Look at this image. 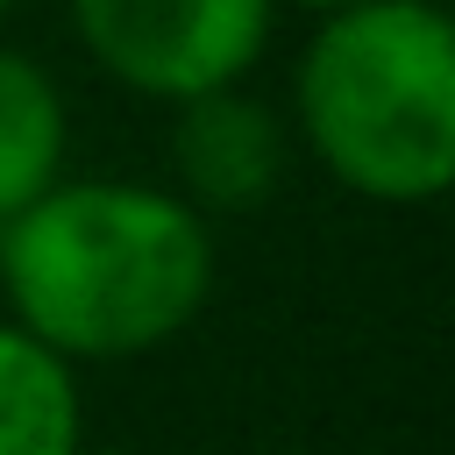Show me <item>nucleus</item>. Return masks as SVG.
Here are the masks:
<instances>
[{"mask_svg":"<svg viewBox=\"0 0 455 455\" xmlns=\"http://www.w3.org/2000/svg\"><path fill=\"white\" fill-rule=\"evenodd\" d=\"M291 128L370 206H427L455 185V21L441 0H355L320 14L291 78Z\"/></svg>","mask_w":455,"mask_h":455,"instance_id":"obj_2","label":"nucleus"},{"mask_svg":"<svg viewBox=\"0 0 455 455\" xmlns=\"http://www.w3.org/2000/svg\"><path fill=\"white\" fill-rule=\"evenodd\" d=\"M284 156H291L284 121L242 85H220V92L171 107V192L199 220L206 213H256L284 185Z\"/></svg>","mask_w":455,"mask_h":455,"instance_id":"obj_4","label":"nucleus"},{"mask_svg":"<svg viewBox=\"0 0 455 455\" xmlns=\"http://www.w3.org/2000/svg\"><path fill=\"white\" fill-rule=\"evenodd\" d=\"M277 0H71L85 57L142 100H199L242 85L270 43Z\"/></svg>","mask_w":455,"mask_h":455,"instance_id":"obj_3","label":"nucleus"},{"mask_svg":"<svg viewBox=\"0 0 455 455\" xmlns=\"http://www.w3.org/2000/svg\"><path fill=\"white\" fill-rule=\"evenodd\" d=\"M64 156H71V107L57 78L28 50L0 43V228L64 178Z\"/></svg>","mask_w":455,"mask_h":455,"instance_id":"obj_5","label":"nucleus"},{"mask_svg":"<svg viewBox=\"0 0 455 455\" xmlns=\"http://www.w3.org/2000/svg\"><path fill=\"white\" fill-rule=\"evenodd\" d=\"M78 370L14 320H0V455H78Z\"/></svg>","mask_w":455,"mask_h":455,"instance_id":"obj_6","label":"nucleus"},{"mask_svg":"<svg viewBox=\"0 0 455 455\" xmlns=\"http://www.w3.org/2000/svg\"><path fill=\"white\" fill-rule=\"evenodd\" d=\"M7 7H14V0H0V21H7Z\"/></svg>","mask_w":455,"mask_h":455,"instance_id":"obj_8","label":"nucleus"},{"mask_svg":"<svg viewBox=\"0 0 455 455\" xmlns=\"http://www.w3.org/2000/svg\"><path fill=\"white\" fill-rule=\"evenodd\" d=\"M291 7H313V14H341V7H355V0H291Z\"/></svg>","mask_w":455,"mask_h":455,"instance_id":"obj_7","label":"nucleus"},{"mask_svg":"<svg viewBox=\"0 0 455 455\" xmlns=\"http://www.w3.org/2000/svg\"><path fill=\"white\" fill-rule=\"evenodd\" d=\"M0 291L21 334L78 363L149 355L213 299V235L142 178H57L0 228Z\"/></svg>","mask_w":455,"mask_h":455,"instance_id":"obj_1","label":"nucleus"}]
</instances>
